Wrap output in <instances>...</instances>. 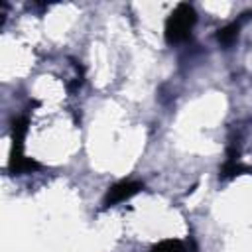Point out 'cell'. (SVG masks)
Segmentation results:
<instances>
[{
    "mask_svg": "<svg viewBox=\"0 0 252 252\" xmlns=\"http://www.w3.org/2000/svg\"><path fill=\"white\" fill-rule=\"evenodd\" d=\"M140 189H142V185H140V183H134V181H120V183H116V185L108 191V195H106L104 203H106V205L120 203V201L128 199V197H132L134 193H138Z\"/></svg>",
    "mask_w": 252,
    "mask_h": 252,
    "instance_id": "cell-2",
    "label": "cell"
},
{
    "mask_svg": "<svg viewBox=\"0 0 252 252\" xmlns=\"http://www.w3.org/2000/svg\"><path fill=\"white\" fill-rule=\"evenodd\" d=\"M193 24H195L193 8L187 6V4H179L177 10L167 20V26H165L167 41H181V39H185L189 35V32H191Z\"/></svg>",
    "mask_w": 252,
    "mask_h": 252,
    "instance_id": "cell-1",
    "label": "cell"
},
{
    "mask_svg": "<svg viewBox=\"0 0 252 252\" xmlns=\"http://www.w3.org/2000/svg\"><path fill=\"white\" fill-rule=\"evenodd\" d=\"M152 252H189V250H187V246H185L183 242H179V240H165V242H161L159 246H156Z\"/></svg>",
    "mask_w": 252,
    "mask_h": 252,
    "instance_id": "cell-3",
    "label": "cell"
},
{
    "mask_svg": "<svg viewBox=\"0 0 252 252\" xmlns=\"http://www.w3.org/2000/svg\"><path fill=\"white\" fill-rule=\"evenodd\" d=\"M238 28H240V24H230V26H226L224 30H220L219 32V41H222V43H230L236 35H238Z\"/></svg>",
    "mask_w": 252,
    "mask_h": 252,
    "instance_id": "cell-4",
    "label": "cell"
}]
</instances>
